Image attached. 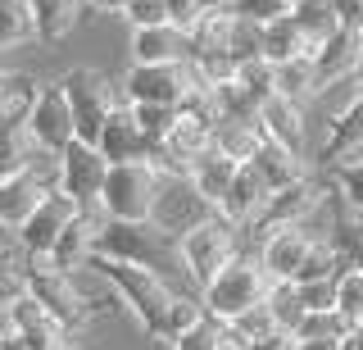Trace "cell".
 <instances>
[{"mask_svg": "<svg viewBox=\"0 0 363 350\" xmlns=\"http://www.w3.org/2000/svg\"><path fill=\"white\" fill-rule=\"evenodd\" d=\"M96 255L118 259V264L155 268V273L168 278L177 291H196V287L186 282V268H182V246H177V236L159 232L150 219H145V223L105 219V228H100V241H96Z\"/></svg>", "mask_w": 363, "mask_h": 350, "instance_id": "obj_1", "label": "cell"}, {"mask_svg": "<svg viewBox=\"0 0 363 350\" xmlns=\"http://www.w3.org/2000/svg\"><path fill=\"white\" fill-rule=\"evenodd\" d=\"M91 268L109 282V291L118 296L123 314H128L145 337H155V341H159V337H164V323H168V305H173V296H177L173 282L159 278L155 268L118 264V259H105V255L91 259Z\"/></svg>", "mask_w": 363, "mask_h": 350, "instance_id": "obj_2", "label": "cell"}, {"mask_svg": "<svg viewBox=\"0 0 363 350\" xmlns=\"http://www.w3.org/2000/svg\"><path fill=\"white\" fill-rule=\"evenodd\" d=\"M28 291L45 305V314H50L68 337H82V332H91V327L100 323V310L86 296L82 273H64V268H55L45 255H32Z\"/></svg>", "mask_w": 363, "mask_h": 350, "instance_id": "obj_3", "label": "cell"}, {"mask_svg": "<svg viewBox=\"0 0 363 350\" xmlns=\"http://www.w3.org/2000/svg\"><path fill=\"white\" fill-rule=\"evenodd\" d=\"M268 291H272L268 268L259 264L255 251H241L236 259H227V268H218V273L209 278V287L200 291V300H204V310H209V319L232 323V319H241L245 310L264 305Z\"/></svg>", "mask_w": 363, "mask_h": 350, "instance_id": "obj_4", "label": "cell"}, {"mask_svg": "<svg viewBox=\"0 0 363 350\" xmlns=\"http://www.w3.org/2000/svg\"><path fill=\"white\" fill-rule=\"evenodd\" d=\"M182 268H186V282L196 291L209 287V278L227 268V259H236L245 251V232L236 228V223H227L223 214H213V219H204L200 228H191L182 236Z\"/></svg>", "mask_w": 363, "mask_h": 350, "instance_id": "obj_5", "label": "cell"}, {"mask_svg": "<svg viewBox=\"0 0 363 350\" xmlns=\"http://www.w3.org/2000/svg\"><path fill=\"white\" fill-rule=\"evenodd\" d=\"M60 82H64L68 105H73L77 137H82V141H96L100 128H105V119L123 105L118 77H109L105 69H96V64H77V69H68Z\"/></svg>", "mask_w": 363, "mask_h": 350, "instance_id": "obj_6", "label": "cell"}, {"mask_svg": "<svg viewBox=\"0 0 363 350\" xmlns=\"http://www.w3.org/2000/svg\"><path fill=\"white\" fill-rule=\"evenodd\" d=\"M155 191H159V164L155 160L109 164L105 191H100V209H105V219H118V223H145L155 214Z\"/></svg>", "mask_w": 363, "mask_h": 350, "instance_id": "obj_7", "label": "cell"}, {"mask_svg": "<svg viewBox=\"0 0 363 350\" xmlns=\"http://www.w3.org/2000/svg\"><path fill=\"white\" fill-rule=\"evenodd\" d=\"M200 87L196 69L186 64H128L118 77V92L128 105H168V109H182L186 96Z\"/></svg>", "mask_w": 363, "mask_h": 350, "instance_id": "obj_8", "label": "cell"}, {"mask_svg": "<svg viewBox=\"0 0 363 350\" xmlns=\"http://www.w3.org/2000/svg\"><path fill=\"white\" fill-rule=\"evenodd\" d=\"M28 132H32V141H37V151H45V155H60L68 141H77L73 105H68L60 77H32V92H28Z\"/></svg>", "mask_w": 363, "mask_h": 350, "instance_id": "obj_9", "label": "cell"}, {"mask_svg": "<svg viewBox=\"0 0 363 350\" xmlns=\"http://www.w3.org/2000/svg\"><path fill=\"white\" fill-rule=\"evenodd\" d=\"M213 209L209 200L196 191V182H191L186 173H173V168H159V191H155V214H150V223L159 232H168V236H186L191 228H200L204 219H213Z\"/></svg>", "mask_w": 363, "mask_h": 350, "instance_id": "obj_10", "label": "cell"}, {"mask_svg": "<svg viewBox=\"0 0 363 350\" xmlns=\"http://www.w3.org/2000/svg\"><path fill=\"white\" fill-rule=\"evenodd\" d=\"M55 182H60V155H45V151L32 160V168L5 177L0 182V228L18 232L32 219V209L55 191Z\"/></svg>", "mask_w": 363, "mask_h": 350, "instance_id": "obj_11", "label": "cell"}, {"mask_svg": "<svg viewBox=\"0 0 363 350\" xmlns=\"http://www.w3.org/2000/svg\"><path fill=\"white\" fill-rule=\"evenodd\" d=\"M318 241H327V236H318L313 228H304V223H291V228L259 232L255 241H245V251L259 255V264L268 268L272 282H295V278H300V268L309 264V255H313Z\"/></svg>", "mask_w": 363, "mask_h": 350, "instance_id": "obj_12", "label": "cell"}, {"mask_svg": "<svg viewBox=\"0 0 363 350\" xmlns=\"http://www.w3.org/2000/svg\"><path fill=\"white\" fill-rule=\"evenodd\" d=\"M105 177H109V160L100 155L96 141H68L60 151V182L55 191L68 196L77 209H91L100 205V191H105Z\"/></svg>", "mask_w": 363, "mask_h": 350, "instance_id": "obj_13", "label": "cell"}, {"mask_svg": "<svg viewBox=\"0 0 363 350\" xmlns=\"http://www.w3.org/2000/svg\"><path fill=\"white\" fill-rule=\"evenodd\" d=\"M0 332H14L23 341V350H68L77 341V337H68L64 327L45 314V305L32 296V291H18V296L5 305V314H0Z\"/></svg>", "mask_w": 363, "mask_h": 350, "instance_id": "obj_14", "label": "cell"}, {"mask_svg": "<svg viewBox=\"0 0 363 350\" xmlns=\"http://www.w3.org/2000/svg\"><path fill=\"white\" fill-rule=\"evenodd\" d=\"M209 146H213V128H209V123H200L196 114L177 109L168 137L155 146V164H159V168H173V173H186V168L196 164L200 155L209 151Z\"/></svg>", "mask_w": 363, "mask_h": 350, "instance_id": "obj_15", "label": "cell"}, {"mask_svg": "<svg viewBox=\"0 0 363 350\" xmlns=\"http://www.w3.org/2000/svg\"><path fill=\"white\" fill-rule=\"evenodd\" d=\"M96 146H100V155H105L109 164H136V160H155V146H150V137L141 132V123H136V109L123 100L118 109L105 119V128H100V137H96Z\"/></svg>", "mask_w": 363, "mask_h": 350, "instance_id": "obj_16", "label": "cell"}, {"mask_svg": "<svg viewBox=\"0 0 363 350\" xmlns=\"http://www.w3.org/2000/svg\"><path fill=\"white\" fill-rule=\"evenodd\" d=\"M259 128H264L268 141H281V146H291V151H300L304 160H313V128H309V109L304 105H295L286 96H272V100H264V109H259Z\"/></svg>", "mask_w": 363, "mask_h": 350, "instance_id": "obj_17", "label": "cell"}, {"mask_svg": "<svg viewBox=\"0 0 363 350\" xmlns=\"http://www.w3.org/2000/svg\"><path fill=\"white\" fill-rule=\"evenodd\" d=\"M100 228H105V209L91 205V209H77V219L64 228V236L55 241V251L45 255L55 268L64 273H82V268L96 259V241H100Z\"/></svg>", "mask_w": 363, "mask_h": 350, "instance_id": "obj_18", "label": "cell"}, {"mask_svg": "<svg viewBox=\"0 0 363 350\" xmlns=\"http://www.w3.org/2000/svg\"><path fill=\"white\" fill-rule=\"evenodd\" d=\"M268 200H272V187L259 177V168L255 164H241V168H236V177H232V187H227V196L218 200V214H223L227 223H236L241 232H250L259 219H264Z\"/></svg>", "mask_w": 363, "mask_h": 350, "instance_id": "obj_19", "label": "cell"}, {"mask_svg": "<svg viewBox=\"0 0 363 350\" xmlns=\"http://www.w3.org/2000/svg\"><path fill=\"white\" fill-rule=\"evenodd\" d=\"M77 219V205L68 196H60V191H50V196L41 200L37 209H32V219L18 228V241L28 246V255H50L55 241L64 236V228Z\"/></svg>", "mask_w": 363, "mask_h": 350, "instance_id": "obj_20", "label": "cell"}, {"mask_svg": "<svg viewBox=\"0 0 363 350\" xmlns=\"http://www.w3.org/2000/svg\"><path fill=\"white\" fill-rule=\"evenodd\" d=\"M128 60L132 64H186L191 60V32H182L173 23L136 28L128 37Z\"/></svg>", "mask_w": 363, "mask_h": 350, "instance_id": "obj_21", "label": "cell"}, {"mask_svg": "<svg viewBox=\"0 0 363 350\" xmlns=\"http://www.w3.org/2000/svg\"><path fill=\"white\" fill-rule=\"evenodd\" d=\"M37 155L41 151L28 132V100H18V105H9L5 114H0V182L23 173V168H32Z\"/></svg>", "mask_w": 363, "mask_h": 350, "instance_id": "obj_22", "label": "cell"}, {"mask_svg": "<svg viewBox=\"0 0 363 350\" xmlns=\"http://www.w3.org/2000/svg\"><path fill=\"white\" fill-rule=\"evenodd\" d=\"M250 164H255V168H259V177H264V182L272 187V196L318 173L313 160H304L300 151H291V146H281V141H268V137L259 141V151L250 155Z\"/></svg>", "mask_w": 363, "mask_h": 350, "instance_id": "obj_23", "label": "cell"}, {"mask_svg": "<svg viewBox=\"0 0 363 350\" xmlns=\"http://www.w3.org/2000/svg\"><path fill=\"white\" fill-rule=\"evenodd\" d=\"M28 5H32V23H37V41H45V46L68 41L91 18L86 0H28Z\"/></svg>", "mask_w": 363, "mask_h": 350, "instance_id": "obj_24", "label": "cell"}, {"mask_svg": "<svg viewBox=\"0 0 363 350\" xmlns=\"http://www.w3.org/2000/svg\"><path fill=\"white\" fill-rule=\"evenodd\" d=\"M236 168H241V164H236L232 155H223L218 146H209V151H204L200 160L186 168V177H191V182H196V191H200V196L209 200L213 209H218V200L227 196V187H232Z\"/></svg>", "mask_w": 363, "mask_h": 350, "instance_id": "obj_25", "label": "cell"}, {"mask_svg": "<svg viewBox=\"0 0 363 350\" xmlns=\"http://www.w3.org/2000/svg\"><path fill=\"white\" fill-rule=\"evenodd\" d=\"M359 60H363V32H345V28H340L332 41H323V46L313 50V64H318V73H323V82L354 77Z\"/></svg>", "mask_w": 363, "mask_h": 350, "instance_id": "obj_26", "label": "cell"}, {"mask_svg": "<svg viewBox=\"0 0 363 350\" xmlns=\"http://www.w3.org/2000/svg\"><path fill=\"white\" fill-rule=\"evenodd\" d=\"M259 55H264L272 69H281V64H291V60L313 55V46H309V37L295 28V18L286 14V18H277V23H268L259 32Z\"/></svg>", "mask_w": 363, "mask_h": 350, "instance_id": "obj_27", "label": "cell"}, {"mask_svg": "<svg viewBox=\"0 0 363 350\" xmlns=\"http://www.w3.org/2000/svg\"><path fill=\"white\" fill-rule=\"evenodd\" d=\"M28 268H32L28 246L18 241V232L0 228V314L18 291H28Z\"/></svg>", "mask_w": 363, "mask_h": 350, "instance_id": "obj_28", "label": "cell"}, {"mask_svg": "<svg viewBox=\"0 0 363 350\" xmlns=\"http://www.w3.org/2000/svg\"><path fill=\"white\" fill-rule=\"evenodd\" d=\"M318 92H323V73H318L313 55L291 60V64H281V69H277V96H286V100H295V105L309 109Z\"/></svg>", "mask_w": 363, "mask_h": 350, "instance_id": "obj_29", "label": "cell"}, {"mask_svg": "<svg viewBox=\"0 0 363 350\" xmlns=\"http://www.w3.org/2000/svg\"><path fill=\"white\" fill-rule=\"evenodd\" d=\"M291 18H295V28L309 37L313 50L340 32V18H336V5H332V0H300V5L291 9Z\"/></svg>", "mask_w": 363, "mask_h": 350, "instance_id": "obj_30", "label": "cell"}, {"mask_svg": "<svg viewBox=\"0 0 363 350\" xmlns=\"http://www.w3.org/2000/svg\"><path fill=\"white\" fill-rule=\"evenodd\" d=\"M236 92H241L255 109H264V100H272L277 96V69L264 60V55H255V60H241L236 64Z\"/></svg>", "mask_w": 363, "mask_h": 350, "instance_id": "obj_31", "label": "cell"}, {"mask_svg": "<svg viewBox=\"0 0 363 350\" xmlns=\"http://www.w3.org/2000/svg\"><path fill=\"white\" fill-rule=\"evenodd\" d=\"M37 41V23H32V5L28 0H0V55L23 50Z\"/></svg>", "mask_w": 363, "mask_h": 350, "instance_id": "obj_32", "label": "cell"}, {"mask_svg": "<svg viewBox=\"0 0 363 350\" xmlns=\"http://www.w3.org/2000/svg\"><path fill=\"white\" fill-rule=\"evenodd\" d=\"M354 141H363V96L332 123V132H327V141H323V155H318V168H323L327 160H336L340 151H350Z\"/></svg>", "mask_w": 363, "mask_h": 350, "instance_id": "obj_33", "label": "cell"}, {"mask_svg": "<svg viewBox=\"0 0 363 350\" xmlns=\"http://www.w3.org/2000/svg\"><path fill=\"white\" fill-rule=\"evenodd\" d=\"M200 319H209V310H204V300H200V291H177L173 305H168V323H164V337L159 341H173V337H182L186 327H196Z\"/></svg>", "mask_w": 363, "mask_h": 350, "instance_id": "obj_34", "label": "cell"}, {"mask_svg": "<svg viewBox=\"0 0 363 350\" xmlns=\"http://www.w3.org/2000/svg\"><path fill=\"white\" fill-rule=\"evenodd\" d=\"M268 314H272V323H277V332H286V337H295V327L304 323V305H300V296H295V287L291 282H272V291H268Z\"/></svg>", "mask_w": 363, "mask_h": 350, "instance_id": "obj_35", "label": "cell"}, {"mask_svg": "<svg viewBox=\"0 0 363 350\" xmlns=\"http://www.w3.org/2000/svg\"><path fill=\"white\" fill-rule=\"evenodd\" d=\"M345 332H350V319L340 310H309V314H304V323L295 327V341H323V337L340 341Z\"/></svg>", "mask_w": 363, "mask_h": 350, "instance_id": "obj_36", "label": "cell"}, {"mask_svg": "<svg viewBox=\"0 0 363 350\" xmlns=\"http://www.w3.org/2000/svg\"><path fill=\"white\" fill-rule=\"evenodd\" d=\"M336 310L345 314L350 323H363V268L350 264L345 273L336 278Z\"/></svg>", "mask_w": 363, "mask_h": 350, "instance_id": "obj_37", "label": "cell"}, {"mask_svg": "<svg viewBox=\"0 0 363 350\" xmlns=\"http://www.w3.org/2000/svg\"><path fill=\"white\" fill-rule=\"evenodd\" d=\"M227 9H232L236 18H245V23H259V28H268V23H277V18L291 14L286 0H227Z\"/></svg>", "mask_w": 363, "mask_h": 350, "instance_id": "obj_38", "label": "cell"}, {"mask_svg": "<svg viewBox=\"0 0 363 350\" xmlns=\"http://www.w3.org/2000/svg\"><path fill=\"white\" fill-rule=\"evenodd\" d=\"M218 337H223V323L218 319H200L196 327H186L182 337H173L168 350H213V346H218Z\"/></svg>", "mask_w": 363, "mask_h": 350, "instance_id": "obj_39", "label": "cell"}, {"mask_svg": "<svg viewBox=\"0 0 363 350\" xmlns=\"http://www.w3.org/2000/svg\"><path fill=\"white\" fill-rule=\"evenodd\" d=\"M136 109V123H141V132L150 137V146H159L168 137V128H173V119H177V109H168V105H132Z\"/></svg>", "mask_w": 363, "mask_h": 350, "instance_id": "obj_40", "label": "cell"}, {"mask_svg": "<svg viewBox=\"0 0 363 350\" xmlns=\"http://www.w3.org/2000/svg\"><path fill=\"white\" fill-rule=\"evenodd\" d=\"M123 23L132 32L136 28H164L168 23V0H132L128 14H123Z\"/></svg>", "mask_w": 363, "mask_h": 350, "instance_id": "obj_41", "label": "cell"}, {"mask_svg": "<svg viewBox=\"0 0 363 350\" xmlns=\"http://www.w3.org/2000/svg\"><path fill=\"white\" fill-rule=\"evenodd\" d=\"M28 92H32V77L23 69H5V64H0V114H5L9 105H18V100H28Z\"/></svg>", "mask_w": 363, "mask_h": 350, "instance_id": "obj_42", "label": "cell"}, {"mask_svg": "<svg viewBox=\"0 0 363 350\" xmlns=\"http://www.w3.org/2000/svg\"><path fill=\"white\" fill-rule=\"evenodd\" d=\"M304 310H336V282H291Z\"/></svg>", "mask_w": 363, "mask_h": 350, "instance_id": "obj_43", "label": "cell"}, {"mask_svg": "<svg viewBox=\"0 0 363 350\" xmlns=\"http://www.w3.org/2000/svg\"><path fill=\"white\" fill-rule=\"evenodd\" d=\"M209 9H213V0H168V23L182 28V32H191Z\"/></svg>", "mask_w": 363, "mask_h": 350, "instance_id": "obj_44", "label": "cell"}, {"mask_svg": "<svg viewBox=\"0 0 363 350\" xmlns=\"http://www.w3.org/2000/svg\"><path fill=\"white\" fill-rule=\"evenodd\" d=\"M327 177H332V187H336L340 200H350V205L363 209V164L359 168H340V173H327Z\"/></svg>", "mask_w": 363, "mask_h": 350, "instance_id": "obj_45", "label": "cell"}, {"mask_svg": "<svg viewBox=\"0 0 363 350\" xmlns=\"http://www.w3.org/2000/svg\"><path fill=\"white\" fill-rule=\"evenodd\" d=\"M336 5V18L345 32H363V0H332Z\"/></svg>", "mask_w": 363, "mask_h": 350, "instance_id": "obj_46", "label": "cell"}, {"mask_svg": "<svg viewBox=\"0 0 363 350\" xmlns=\"http://www.w3.org/2000/svg\"><path fill=\"white\" fill-rule=\"evenodd\" d=\"M128 5H132V0H86V9H91V14H100V18H123V14H128Z\"/></svg>", "mask_w": 363, "mask_h": 350, "instance_id": "obj_47", "label": "cell"}, {"mask_svg": "<svg viewBox=\"0 0 363 350\" xmlns=\"http://www.w3.org/2000/svg\"><path fill=\"white\" fill-rule=\"evenodd\" d=\"M340 350H363V323H350V332L340 337Z\"/></svg>", "mask_w": 363, "mask_h": 350, "instance_id": "obj_48", "label": "cell"}, {"mask_svg": "<svg viewBox=\"0 0 363 350\" xmlns=\"http://www.w3.org/2000/svg\"><path fill=\"white\" fill-rule=\"evenodd\" d=\"M300 350H340V341H332V337H323V341H295Z\"/></svg>", "mask_w": 363, "mask_h": 350, "instance_id": "obj_49", "label": "cell"}, {"mask_svg": "<svg viewBox=\"0 0 363 350\" xmlns=\"http://www.w3.org/2000/svg\"><path fill=\"white\" fill-rule=\"evenodd\" d=\"M354 77H359V87H363V60H359V69H354Z\"/></svg>", "mask_w": 363, "mask_h": 350, "instance_id": "obj_50", "label": "cell"}, {"mask_svg": "<svg viewBox=\"0 0 363 350\" xmlns=\"http://www.w3.org/2000/svg\"><path fill=\"white\" fill-rule=\"evenodd\" d=\"M281 350H300V346H295V337H291V341H286V346H281Z\"/></svg>", "mask_w": 363, "mask_h": 350, "instance_id": "obj_51", "label": "cell"}, {"mask_svg": "<svg viewBox=\"0 0 363 350\" xmlns=\"http://www.w3.org/2000/svg\"><path fill=\"white\" fill-rule=\"evenodd\" d=\"M68 350H91V346H82V341H73V346H68Z\"/></svg>", "mask_w": 363, "mask_h": 350, "instance_id": "obj_52", "label": "cell"}, {"mask_svg": "<svg viewBox=\"0 0 363 350\" xmlns=\"http://www.w3.org/2000/svg\"><path fill=\"white\" fill-rule=\"evenodd\" d=\"M286 5H291V9H295V5H300V0H286Z\"/></svg>", "mask_w": 363, "mask_h": 350, "instance_id": "obj_53", "label": "cell"}, {"mask_svg": "<svg viewBox=\"0 0 363 350\" xmlns=\"http://www.w3.org/2000/svg\"><path fill=\"white\" fill-rule=\"evenodd\" d=\"M213 5H227V0H213Z\"/></svg>", "mask_w": 363, "mask_h": 350, "instance_id": "obj_54", "label": "cell"}]
</instances>
